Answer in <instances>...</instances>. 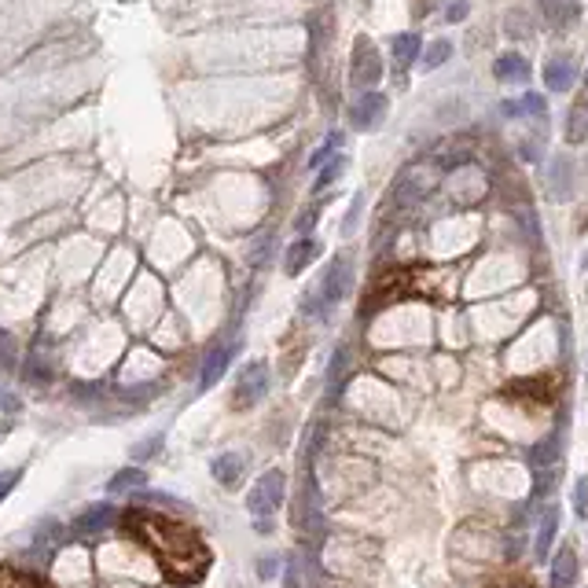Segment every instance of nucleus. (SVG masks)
<instances>
[{"instance_id": "nucleus-36", "label": "nucleus", "mask_w": 588, "mask_h": 588, "mask_svg": "<svg viewBox=\"0 0 588 588\" xmlns=\"http://www.w3.org/2000/svg\"><path fill=\"white\" fill-rule=\"evenodd\" d=\"M445 19L449 22H463V19H468V0H452V4L445 8Z\"/></svg>"}, {"instance_id": "nucleus-2", "label": "nucleus", "mask_w": 588, "mask_h": 588, "mask_svg": "<svg viewBox=\"0 0 588 588\" xmlns=\"http://www.w3.org/2000/svg\"><path fill=\"white\" fill-rule=\"evenodd\" d=\"M350 291H353V258H350V254H338V258H331V265L324 269L320 287L302 302V309H305V313H313V317H324L327 309L338 305Z\"/></svg>"}, {"instance_id": "nucleus-21", "label": "nucleus", "mask_w": 588, "mask_h": 588, "mask_svg": "<svg viewBox=\"0 0 588 588\" xmlns=\"http://www.w3.org/2000/svg\"><path fill=\"white\" fill-rule=\"evenodd\" d=\"M563 137H567V144H584L588 140V104H574L570 107Z\"/></svg>"}, {"instance_id": "nucleus-27", "label": "nucleus", "mask_w": 588, "mask_h": 588, "mask_svg": "<svg viewBox=\"0 0 588 588\" xmlns=\"http://www.w3.org/2000/svg\"><path fill=\"white\" fill-rule=\"evenodd\" d=\"M338 147H343V133H331V137L324 140V147L313 154V159H309V170H320L327 159H335V151H338Z\"/></svg>"}, {"instance_id": "nucleus-24", "label": "nucleus", "mask_w": 588, "mask_h": 588, "mask_svg": "<svg viewBox=\"0 0 588 588\" xmlns=\"http://www.w3.org/2000/svg\"><path fill=\"white\" fill-rule=\"evenodd\" d=\"M452 59V41H435V45H427V52H423V70H438L442 63H449Z\"/></svg>"}, {"instance_id": "nucleus-38", "label": "nucleus", "mask_w": 588, "mask_h": 588, "mask_svg": "<svg viewBox=\"0 0 588 588\" xmlns=\"http://www.w3.org/2000/svg\"><path fill=\"white\" fill-rule=\"evenodd\" d=\"M504 588H534V584H526V581H511V584H504Z\"/></svg>"}, {"instance_id": "nucleus-35", "label": "nucleus", "mask_w": 588, "mask_h": 588, "mask_svg": "<svg viewBox=\"0 0 588 588\" xmlns=\"http://www.w3.org/2000/svg\"><path fill=\"white\" fill-rule=\"evenodd\" d=\"M19 478H22V471H19V468H15V471H4V475H0V501H4L8 493L19 485Z\"/></svg>"}, {"instance_id": "nucleus-1", "label": "nucleus", "mask_w": 588, "mask_h": 588, "mask_svg": "<svg viewBox=\"0 0 588 588\" xmlns=\"http://www.w3.org/2000/svg\"><path fill=\"white\" fill-rule=\"evenodd\" d=\"M129 530L159 555V563L180 577V581H195L206 570V548L199 544V537L192 530H184L180 522H170L162 515H144L133 511L129 515Z\"/></svg>"}, {"instance_id": "nucleus-28", "label": "nucleus", "mask_w": 588, "mask_h": 588, "mask_svg": "<svg viewBox=\"0 0 588 588\" xmlns=\"http://www.w3.org/2000/svg\"><path fill=\"white\" fill-rule=\"evenodd\" d=\"M317 218H320V206H305L298 218H294V232L298 236H309V232H313V225H317Z\"/></svg>"}, {"instance_id": "nucleus-29", "label": "nucleus", "mask_w": 588, "mask_h": 588, "mask_svg": "<svg viewBox=\"0 0 588 588\" xmlns=\"http://www.w3.org/2000/svg\"><path fill=\"white\" fill-rule=\"evenodd\" d=\"M159 449H162V435H151V438H144V442L133 445V460H151Z\"/></svg>"}, {"instance_id": "nucleus-17", "label": "nucleus", "mask_w": 588, "mask_h": 588, "mask_svg": "<svg viewBox=\"0 0 588 588\" xmlns=\"http://www.w3.org/2000/svg\"><path fill=\"white\" fill-rule=\"evenodd\" d=\"M350 371H353V350L343 343V346H335V353L327 360V390H343Z\"/></svg>"}, {"instance_id": "nucleus-7", "label": "nucleus", "mask_w": 588, "mask_h": 588, "mask_svg": "<svg viewBox=\"0 0 588 588\" xmlns=\"http://www.w3.org/2000/svg\"><path fill=\"white\" fill-rule=\"evenodd\" d=\"M386 107L390 104H386L383 92H360V96L353 100V107H350V126L357 133H371L386 118Z\"/></svg>"}, {"instance_id": "nucleus-5", "label": "nucleus", "mask_w": 588, "mask_h": 588, "mask_svg": "<svg viewBox=\"0 0 588 588\" xmlns=\"http://www.w3.org/2000/svg\"><path fill=\"white\" fill-rule=\"evenodd\" d=\"M379 78H383V55H379V48L371 45L368 37H357L353 59H350V81H353V88L371 92V88L379 85Z\"/></svg>"}, {"instance_id": "nucleus-9", "label": "nucleus", "mask_w": 588, "mask_h": 588, "mask_svg": "<svg viewBox=\"0 0 588 588\" xmlns=\"http://www.w3.org/2000/svg\"><path fill=\"white\" fill-rule=\"evenodd\" d=\"M317 254H320V243L313 236H298L287 251H284V272L287 276H302L309 265L317 261Z\"/></svg>"}, {"instance_id": "nucleus-8", "label": "nucleus", "mask_w": 588, "mask_h": 588, "mask_svg": "<svg viewBox=\"0 0 588 588\" xmlns=\"http://www.w3.org/2000/svg\"><path fill=\"white\" fill-rule=\"evenodd\" d=\"M114 518H118V511L111 508V504H92V508H85L78 518H74V537H100V534H107L111 526H114Z\"/></svg>"}, {"instance_id": "nucleus-18", "label": "nucleus", "mask_w": 588, "mask_h": 588, "mask_svg": "<svg viewBox=\"0 0 588 588\" xmlns=\"http://www.w3.org/2000/svg\"><path fill=\"white\" fill-rule=\"evenodd\" d=\"M537 8L544 15V22L555 26V29H567L577 19V4H574V0H541Z\"/></svg>"}, {"instance_id": "nucleus-3", "label": "nucleus", "mask_w": 588, "mask_h": 588, "mask_svg": "<svg viewBox=\"0 0 588 588\" xmlns=\"http://www.w3.org/2000/svg\"><path fill=\"white\" fill-rule=\"evenodd\" d=\"M284 501H287V475L272 468V471H261L251 493H246V511L254 518H272L284 508Z\"/></svg>"}, {"instance_id": "nucleus-34", "label": "nucleus", "mask_w": 588, "mask_h": 588, "mask_svg": "<svg viewBox=\"0 0 588 588\" xmlns=\"http://www.w3.org/2000/svg\"><path fill=\"white\" fill-rule=\"evenodd\" d=\"M360 206H364V195H353V206H350V213H346V225H343V232H346V236H353V228H357Z\"/></svg>"}, {"instance_id": "nucleus-33", "label": "nucleus", "mask_w": 588, "mask_h": 588, "mask_svg": "<svg viewBox=\"0 0 588 588\" xmlns=\"http://www.w3.org/2000/svg\"><path fill=\"white\" fill-rule=\"evenodd\" d=\"M0 588H37L29 577H22V574H12V570H4L0 574Z\"/></svg>"}, {"instance_id": "nucleus-12", "label": "nucleus", "mask_w": 588, "mask_h": 588, "mask_svg": "<svg viewBox=\"0 0 588 588\" xmlns=\"http://www.w3.org/2000/svg\"><path fill=\"white\" fill-rule=\"evenodd\" d=\"M559 456H563V430L555 427V430H548V435L530 449V468L548 471V468H555V463H559Z\"/></svg>"}, {"instance_id": "nucleus-26", "label": "nucleus", "mask_w": 588, "mask_h": 588, "mask_svg": "<svg viewBox=\"0 0 588 588\" xmlns=\"http://www.w3.org/2000/svg\"><path fill=\"white\" fill-rule=\"evenodd\" d=\"M0 368H4V371H15L19 368V343H15L8 331H0Z\"/></svg>"}, {"instance_id": "nucleus-30", "label": "nucleus", "mask_w": 588, "mask_h": 588, "mask_svg": "<svg viewBox=\"0 0 588 588\" xmlns=\"http://www.w3.org/2000/svg\"><path fill=\"white\" fill-rule=\"evenodd\" d=\"M574 511H577V518H588V478L574 482Z\"/></svg>"}, {"instance_id": "nucleus-10", "label": "nucleus", "mask_w": 588, "mask_h": 588, "mask_svg": "<svg viewBox=\"0 0 588 588\" xmlns=\"http://www.w3.org/2000/svg\"><path fill=\"white\" fill-rule=\"evenodd\" d=\"M246 452H221V456H213L210 460V475L218 478L225 489H236L239 482H243V475H246Z\"/></svg>"}, {"instance_id": "nucleus-6", "label": "nucleus", "mask_w": 588, "mask_h": 588, "mask_svg": "<svg viewBox=\"0 0 588 588\" xmlns=\"http://www.w3.org/2000/svg\"><path fill=\"white\" fill-rule=\"evenodd\" d=\"M239 346H243V338L236 335V338H221V343H213V346L206 350V357H203V364H199V390H210L213 383L225 379V371L232 368Z\"/></svg>"}, {"instance_id": "nucleus-15", "label": "nucleus", "mask_w": 588, "mask_h": 588, "mask_svg": "<svg viewBox=\"0 0 588 588\" xmlns=\"http://www.w3.org/2000/svg\"><path fill=\"white\" fill-rule=\"evenodd\" d=\"M574 581H577V551L567 544L551 559V588H574Z\"/></svg>"}, {"instance_id": "nucleus-11", "label": "nucleus", "mask_w": 588, "mask_h": 588, "mask_svg": "<svg viewBox=\"0 0 588 588\" xmlns=\"http://www.w3.org/2000/svg\"><path fill=\"white\" fill-rule=\"evenodd\" d=\"M63 544V526H59L55 518H45L37 526V534H34V548H29V559H37V563H48L52 559V551Z\"/></svg>"}, {"instance_id": "nucleus-16", "label": "nucleus", "mask_w": 588, "mask_h": 588, "mask_svg": "<svg viewBox=\"0 0 588 588\" xmlns=\"http://www.w3.org/2000/svg\"><path fill=\"white\" fill-rule=\"evenodd\" d=\"M493 74H497V81L518 85V81L530 78V63H526L518 52H504V55H497V63H493Z\"/></svg>"}, {"instance_id": "nucleus-32", "label": "nucleus", "mask_w": 588, "mask_h": 588, "mask_svg": "<svg viewBox=\"0 0 588 588\" xmlns=\"http://www.w3.org/2000/svg\"><path fill=\"white\" fill-rule=\"evenodd\" d=\"M276 574H280V559H276V555H261V559H258V577L272 581Z\"/></svg>"}, {"instance_id": "nucleus-25", "label": "nucleus", "mask_w": 588, "mask_h": 588, "mask_svg": "<svg viewBox=\"0 0 588 588\" xmlns=\"http://www.w3.org/2000/svg\"><path fill=\"white\" fill-rule=\"evenodd\" d=\"M343 170H346V159H343V154H335V159L320 170V177H317V184H313V192H324V188H331V184L338 180V177H343Z\"/></svg>"}, {"instance_id": "nucleus-13", "label": "nucleus", "mask_w": 588, "mask_h": 588, "mask_svg": "<svg viewBox=\"0 0 588 588\" xmlns=\"http://www.w3.org/2000/svg\"><path fill=\"white\" fill-rule=\"evenodd\" d=\"M555 534H559V508H544V511H541V522H537V537H534L537 563L548 559V551H551V544H555Z\"/></svg>"}, {"instance_id": "nucleus-22", "label": "nucleus", "mask_w": 588, "mask_h": 588, "mask_svg": "<svg viewBox=\"0 0 588 588\" xmlns=\"http://www.w3.org/2000/svg\"><path fill=\"white\" fill-rule=\"evenodd\" d=\"M22 376H26L29 383H52L55 368H52V360H45V353H41V350H34V353L26 357V364H22Z\"/></svg>"}, {"instance_id": "nucleus-14", "label": "nucleus", "mask_w": 588, "mask_h": 588, "mask_svg": "<svg viewBox=\"0 0 588 588\" xmlns=\"http://www.w3.org/2000/svg\"><path fill=\"white\" fill-rule=\"evenodd\" d=\"M574 78H577V70H574V63H570L567 55H555V59H548V63H544V85L551 92L574 88Z\"/></svg>"}, {"instance_id": "nucleus-37", "label": "nucleus", "mask_w": 588, "mask_h": 588, "mask_svg": "<svg viewBox=\"0 0 588 588\" xmlns=\"http://www.w3.org/2000/svg\"><path fill=\"white\" fill-rule=\"evenodd\" d=\"M0 409H4V412H15V409H19V401H15V393H8V390H0Z\"/></svg>"}, {"instance_id": "nucleus-20", "label": "nucleus", "mask_w": 588, "mask_h": 588, "mask_svg": "<svg viewBox=\"0 0 588 588\" xmlns=\"http://www.w3.org/2000/svg\"><path fill=\"white\" fill-rule=\"evenodd\" d=\"M147 485V475L140 471V468H121V471H114V478L107 482V493L111 497H121V493H137V489H144Z\"/></svg>"}, {"instance_id": "nucleus-4", "label": "nucleus", "mask_w": 588, "mask_h": 588, "mask_svg": "<svg viewBox=\"0 0 588 588\" xmlns=\"http://www.w3.org/2000/svg\"><path fill=\"white\" fill-rule=\"evenodd\" d=\"M272 386V371H269V360H251V364H243L239 368V376H236V390H232V405L236 409H254L265 401Z\"/></svg>"}, {"instance_id": "nucleus-31", "label": "nucleus", "mask_w": 588, "mask_h": 588, "mask_svg": "<svg viewBox=\"0 0 588 588\" xmlns=\"http://www.w3.org/2000/svg\"><path fill=\"white\" fill-rule=\"evenodd\" d=\"M518 111H522V114H537V118H541V114L548 111V104H544V96H537V92H526V96L518 100Z\"/></svg>"}, {"instance_id": "nucleus-23", "label": "nucleus", "mask_w": 588, "mask_h": 588, "mask_svg": "<svg viewBox=\"0 0 588 588\" xmlns=\"http://www.w3.org/2000/svg\"><path fill=\"white\" fill-rule=\"evenodd\" d=\"M548 188H551V195L555 199H567L570 195V162L567 159H559V162H551V177H548Z\"/></svg>"}, {"instance_id": "nucleus-19", "label": "nucleus", "mask_w": 588, "mask_h": 588, "mask_svg": "<svg viewBox=\"0 0 588 588\" xmlns=\"http://www.w3.org/2000/svg\"><path fill=\"white\" fill-rule=\"evenodd\" d=\"M419 52H423L419 34H397V37L390 41V55H393L397 67H412L416 59H419Z\"/></svg>"}]
</instances>
